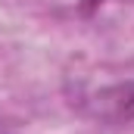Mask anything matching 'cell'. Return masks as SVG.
<instances>
[{"label":"cell","mask_w":134,"mask_h":134,"mask_svg":"<svg viewBox=\"0 0 134 134\" xmlns=\"http://www.w3.org/2000/svg\"><path fill=\"white\" fill-rule=\"evenodd\" d=\"M94 115L106 122H131L134 119V81L103 87L94 97Z\"/></svg>","instance_id":"obj_1"},{"label":"cell","mask_w":134,"mask_h":134,"mask_svg":"<svg viewBox=\"0 0 134 134\" xmlns=\"http://www.w3.org/2000/svg\"><path fill=\"white\" fill-rule=\"evenodd\" d=\"M0 134H19V131H13L9 125H3V122H0Z\"/></svg>","instance_id":"obj_2"}]
</instances>
